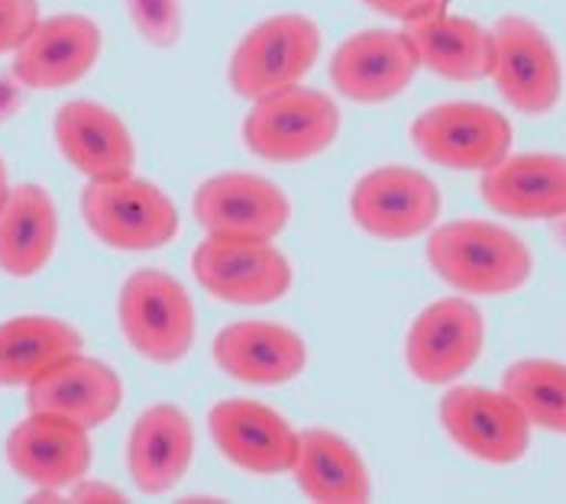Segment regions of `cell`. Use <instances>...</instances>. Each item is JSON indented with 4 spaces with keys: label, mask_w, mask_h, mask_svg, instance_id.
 <instances>
[{
    "label": "cell",
    "mask_w": 566,
    "mask_h": 504,
    "mask_svg": "<svg viewBox=\"0 0 566 504\" xmlns=\"http://www.w3.org/2000/svg\"><path fill=\"white\" fill-rule=\"evenodd\" d=\"M321 55V30L305 13H275L237 42L227 62V82L237 97L260 101L302 84Z\"/></svg>",
    "instance_id": "cell-5"
},
{
    "label": "cell",
    "mask_w": 566,
    "mask_h": 504,
    "mask_svg": "<svg viewBox=\"0 0 566 504\" xmlns=\"http://www.w3.org/2000/svg\"><path fill=\"white\" fill-rule=\"evenodd\" d=\"M82 220L94 240L117 252H153L172 243L181 230L172 198L136 175L87 181Z\"/></svg>",
    "instance_id": "cell-3"
},
{
    "label": "cell",
    "mask_w": 566,
    "mask_h": 504,
    "mask_svg": "<svg viewBox=\"0 0 566 504\" xmlns=\"http://www.w3.org/2000/svg\"><path fill=\"white\" fill-rule=\"evenodd\" d=\"M424 255L440 282L473 297L518 292L534 272V255L518 233L473 217L434 227Z\"/></svg>",
    "instance_id": "cell-1"
},
{
    "label": "cell",
    "mask_w": 566,
    "mask_h": 504,
    "mask_svg": "<svg viewBox=\"0 0 566 504\" xmlns=\"http://www.w3.org/2000/svg\"><path fill=\"white\" fill-rule=\"evenodd\" d=\"M340 133V107L331 94L292 84L253 101L243 117V146L275 166H298L317 159L334 146Z\"/></svg>",
    "instance_id": "cell-2"
},
{
    "label": "cell",
    "mask_w": 566,
    "mask_h": 504,
    "mask_svg": "<svg viewBox=\"0 0 566 504\" xmlns=\"http://www.w3.org/2000/svg\"><path fill=\"white\" fill-rule=\"evenodd\" d=\"M65 502L78 504H124L127 495L117 489V485H107V482H94V479H78L69 492H65Z\"/></svg>",
    "instance_id": "cell-30"
},
{
    "label": "cell",
    "mask_w": 566,
    "mask_h": 504,
    "mask_svg": "<svg viewBox=\"0 0 566 504\" xmlns=\"http://www.w3.org/2000/svg\"><path fill=\"white\" fill-rule=\"evenodd\" d=\"M191 210L208 237L237 240H275L292 220L289 195L253 171L211 175L198 185Z\"/></svg>",
    "instance_id": "cell-12"
},
{
    "label": "cell",
    "mask_w": 566,
    "mask_h": 504,
    "mask_svg": "<svg viewBox=\"0 0 566 504\" xmlns=\"http://www.w3.org/2000/svg\"><path fill=\"white\" fill-rule=\"evenodd\" d=\"M59 243V210L43 185H13L0 208V272L40 275Z\"/></svg>",
    "instance_id": "cell-24"
},
{
    "label": "cell",
    "mask_w": 566,
    "mask_h": 504,
    "mask_svg": "<svg viewBox=\"0 0 566 504\" xmlns=\"http://www.w3.org/2000/svg\"><path fill=\"white\" fill-rule=\"evenodd\" d=\"M91 430L72 420L30 411L7 433V465L30 489L69 492L91 469Z\"/></svg>",
    "instance_id": "cell-13"
},
{
    "label": "cell",
    "mask_w": 566,
    "mask_h": 504,
    "mask_svg": "<svg viewBox=\"0 0 566 504\" xmlns=\"http://www.w3.org/2000/svg\"><path fill=\"white\" fill-rule=\"evenodd\" d=\"M10 175H7V162H3V156H0V208H3V201H7V195H10Z\"/></svg>",
    "instance_id": "cell-31"
},
{
    "label": "cell",
    "mask_w": 566,
    "mask_h": 504,
    "mask_svg": "<svg viewBox=\"0 0 566 504\" xmlns=\"http://www.w3.org/2000/svg\"><path fill=\"white\" fill-rule=\"evenodd\" d=\"M211 356L220 372L243 381L275 388L289 385L307 369L305 336L275 321H237L214 336Z\"/></svg>",
    "instance_id": "cell-19"
},
{
    "label": "cell",
    "mask_w": 566,
    "mask_h": 504,
    "mask_svg": "<svg viewBox=\"0 0 566 504\" xmlns=\"http://www.w3.org/2000/svg\"><path fill=\"white\" fill-rule=\"evenodd\" d=\"M489 78L524 117L551 114L564 94V69L554 42L534 20L522 13H509L495 20Z\"/></svg>",
    "instance_id": "cell-7"
},
{
    "label": "cell",
    "mask_w": 566,
    "mask_h": 504,
    "mask_svg": "<svg viewBox=\"0 0 566 504\" xmlns=\"http://www.w3.org/2000/svg\"><path fill=\"white\" fill-rule=\"evenodd\" d=\"M502 391L515 398L531 427L566 437V363L518 359L505 369Z\"/></svg>",
    "instance_id": "cell-26"
},
{
    "label": "cell",
    "mask_w": 566,
    "mask_h": 504,
    "mask_svg": "<svg viewBox=\"0 0 566 504\" xmlns=\"http://www.w3.org/2000/svg\"><path fill=\"white\" fill-rule=\"evenodd\" d=\"M104 49L101 27L82 13L40 17L13 49V75L33 91H62L91 75Z\"/></svg>",
    "instance_id": "cell-14"
},
{
    "label": "cell",
    "mask_w": 566,
    "mask_h": 504,
    "mask_svg": "<svg viewBox=\"0 0 566 504\" xmlns=\"http://www.w3.org/2000/svg\"><path fill=\"white\" fill-rule=\"evenodd\" d=\"M52 136L62 159L87 181L124 178L136 168V143L117 111L97 101H69L55 111Z\"/></svg>",
    "instance_id": "cell-18"
},
{
    "label": "cell",
    "mask_w": 566,
    "mask_h": 504,
    "mask_svg": "<svg viewBox=\"0 0 566 504\" xmlns=\"http://www.w3.org/2000/svg\"><path fill=\"white\" fill-rule=\"evenodd\" d=\"M191 275L211 297L237 307L275 304L292 292L295 272L272 240L205 237L191 252Z\"/></svg>",
    "instance_id": "cell-6"
},
{
    "label": "cell",
    "mask_w": 566,
    "mask_h": 504,
    "mask_svg": "<svg viewBox=\"0 0 566 504\" xmlns=\"http://www.w3.org/2000/svg\"><path fill=\"white\" fill-rule=\"evenodd\" d=\"M82 346V334L62 317L20 314L0 321V388H27Z\"/></svg>",
    "instance_id": "cell-25"
},
{
    "label": "cell",
    "mask_w": 566,
    "mask_h": 504,
    "mask_svg": "<svg viewBox=\"0 0 566 504\" xmlns=\"http://www.w3.org/2000/svg\"><path fill=\"white\" fill-rule=\"evenodd\" d=\"M195 460V427L178 405L146 408L127 440V472L136 492L166 495L188 475Z\"/></svg>",
    "instance_id": "cell-21"
},
{
    "label": "cell",
    "mask_w": 566,
    "mask_h": 504,
    "mask_svg": "<svg viewBox=\"0 0 566 504\" xmlns=\"http://www.w3.org/2000/svg\"><path fill=\"white\" fill-rule=\"evenodd\" d=\"M211 440L223 460L253 475L289 472L298 447V430L275 408L253 398H223L208 414Z\"/></svg>",
    "instance_id": "cell-16"
},
{
    "label": "cell",
    "mask_w": 566,
    "mask_h": 504,
    "mask_svg": "<svg viewBox=\"0 0 566 504\" xmlns=\"http://www.w3.org/2000/svg\"><path fill=\"white\" fill-rule=\"evenodd\" d=\"M440 204L443 201L431 175L398 162L366 171L349 191L353 223L386 243H405L431 233Z\"/></svg>",
    "instance_id": "cell-9"
},
{
    "label": "cell",
    "mask_w": 566,
    "mask_h": 504,
    "mask_svg": "<svg viewBox=\"0 0 566 504\" xmlns=\"http://www.w3.org/2000/svg\"><path fill=\"white\" fill-rule=\"evenodd\" d=\"M369 10L398 20V23H411V20H421L424 13H431L440 7V0H363Z\"/></svg>",
    "instance_id": "cell-29"
},
{
    "label": "cell",
    "mask_w": 566,
    "mask_h": 504,
    "mask_svg": "<svg viewBox=\"0 0 566 504\" xmlns=\"http://www.w3.org/2000/svg\"><path fill=\"white\" fill-rule=\"evenodd\" d=\"M133 30L153 49H175L181 40V0H124Z\"/></svg>",
    "instance_id": "cell-27"
},
{
    "label": "cell",
    "mask_w": 566,
    "mask_h": 504,
    "mask_svg": "<svg viewBox=\"0 0 566 504\" xmlns=\"http://www.w3.org/2000/svg\"><path fill=\"white\" fill-rule=\"evenodd\" d=\"M480 198L502 217L560 220L566 217V156L518 153L480 171Z\"/></svg>",
    "instance_id": "cell-20"
},
{
    "label": "cell",
    "mask_w": 566,
    "mask_h": 504,
    "mask_svg": "<svg viewBox=\"0 0 566 504\" xmlns=\"http://www.w3.org/2000/svg\"><path fill=\"white\" fill-rule=\"evenodd\" d=\"M485 346V321L470 297H440L408 327L405 363L424 385H450L463 378Z\"/></svg>",
    "instance_id": "cell-11"
},
{
    "label": "cell",
    "mask_w": 566,
    "mask_h": 504,
    "mask_svg": "<svg viewBox=\"0 0 566 504\" xmlns=\"http://www.w3.org/2000/svg\"><path fill=\"white\" fill-rule=\"evenodd\" d=\"M40 23L36 0H0V55H13V49L30 36Z\"/></svg>",
    "instance_id": "cell-28"
},
{
    "label": "cell",
    "mask_w": 566,
    "mask_h": 504,
    "mask_svg": "<svg viewBox=\"0 0 566 504\" xmlns=\"http://www.w3.org/2000/svg\"><path fill=\"white\" fill-rule=\"evenodd\" d=\"M421 69L447 82H482L492 72V30L470 17L437 7L421 20L405 23Z\"/></svg>",
    "instance_id": "cell-23"
},
{
    "label": "cell",
    "mask_w": 566,
    "mask_h": 504,
    "mask_svg": "<svg viewBox=\"0 0 566 504\" xmlns=\"http://www.w3.org/2000/svg\"><path fill=\"white\" fill-rule=\"evenodd\" d=\"M124 405L120 376L82 349L59 359L36 381L27 385V411H40L52 418L72 420L85 430H94L114 418Z\"/></svg>",
    "instance_id": "cell-17"
},
{
    "label": "cell",
    "mask_w": 566,
    "mask_h": 504,
    "mask_svg": "<svg viewBox=\"0 0 566 504\" xmlns=\"http://www.w3.org/2000/svg\"><path fill=\"white\" fill-rule=\"evenodd\" d=\"M418 69V52L405 30H359L331 55V82L353 104L392 101Z\"/></svg>",
    "instance_id": "cell-15"
},
{
    "label": "cell",
    "mask_w": 566,
    "mask_h": 504,
    "mask_svg": "<svg viewBox=\"0 0 566 504\" xmlns=\"http://www.w3.org/2000/svg\"><path fill=\"white\" fill-rule=\"evenodd\" d=\"M411 143L440 168L485 171L512 153V124L489 104L447 101L415 117Z\"/></svg>",
    "instance_id": "cell-8"
},
{
    "label": "cell",
    "mask_w": 566,
    "mask_h": 504,
    "mask_svg": "<svg viewBox=\"0 0 566 504\" xmlns=\"http://www.w3.org/2000/svg\"><path fill=\"white\" fill-rule=\"evenodd\" d=\"M117 324L136 356L172 366L191 353L195 304L175 275L163 269H136L117 294Z\"/></svg>",
    "instance_id": "cell-4"
},
{
    "label": "cell",
    "mask_w": 566,
    "mask_h": 504,
    "mask_svg": "<svg viewBox=\"0 0 566 504\" xmlns=\"http://www.w3.org/2000/svg\"><path fill=\"white\" fill-rule=\"evenodd\" d=\"M295 485L317 504H366L373 498V479L347 437L311 427L298 433L292 469Z\"/></svg>",
    "instance_id": "cell-22"
},
{
    "label": "cell",
    "mask_w": 566,
    "mask_h": 504,
    "mask_svg": "<svg viewBox=\"0 0 566 504\" xmlns=\"http://www.w3.org/2000/svg\"><path fill=\"white\" fill-rule=\"evenodd\" d=\"M440 427L473 460L512 465L531 447V423L502 388L457 385L440 398Z\"/></svg>",
    "instance_id": "cell-10"
}]
</instances>
